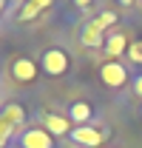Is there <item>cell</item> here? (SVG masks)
Listing matches in <instances>:
<instances>
[{
	"mask_svg": "<svg viewBox=\"0 0 142 148\" xmlns=\"http://www.w3.org/2000/svg\"><path fill=\"white\" fill-rule=\"evenodd\" d=\"M29 114L23 108V103H6L0 108V148H6L12 143V137H17L26 128Z\"/></svg>",
	"mask_w": 142,
	"mask_h": 148,
	"instance_id": "obj_1",
	"label": "cell"
},
{
	"mask_svg": "<svg viewBox=\"0 0 142 148\" xmlns=\"http://www.w3.org/2000/svg\"><path fill=\"white\" fill-rule=\"evenodd\" d=\"M40 71L46 74V77H66L71 71V54L66 49H60V46H48V49H43L40 51Z\"/></svg>",
	"mask_w": 142,
	"mask_h": 148,
	"instance_id": "obj_2",
	"label": "cell"
},
{
	"mask_svg": "<svg viewBox=\"0 0 142 148\" xmlns=\"http://www.w3.org/2000/svg\"><path fill=\"white\" fill-rule=\"evenodd\" d=\"M9 74H12V80L14 83H20V86H31V83H37V77H40V63L37 60H31V57L20 54L12 60V66H9Z\"/></svg>",
	"mask_w": 142,
	"mask_h": 148,
	"instance_id": "obj_3",
	"label": "cell"
},
{
	"mask_svg": "<svg viewBox=\"0 0 142 148\" xmlns=\"http://www.w3.org/2000/svg\"><path fill=\"white\" fill-rule=\"evenodd\" d=\"M14 140H17V148H57L54 137L43 125H26Z\"/></svg>",
	"mask_w": 142,
	"mask_h": 148,
	"instance_id": "obj_4",
	"label": "cell"
},
{
	"mask_svg": "<svg viewBox=\"0 0 142 148\" xmlns=\"http://www.w3.org/2000/svg\"><path fill=\"white\" fill-rule=\"evenodd\" d=\"M108 137H111V131L105 125H100V128L97 125H80V128H74L68 134V140L74 145H85V148H100Z\"/></svg>",
	"mask_w": 142,
	"mask_h": 148,
	"instance_id": "obj_5",
	"label": "cell"
},
{
	"mask_svg": "<svg viewBox=\"0 0 142 148\" xmlns=\"http://www.w3.org/2000/svg\"><path fill=\"white\" fill-rule=\"evenodd\" d=\"M40 125L51 134L54 140L57 137H68L71 131H74V125H71V120L66 117V114H57V111H40Z\"/></svg>",
	"mask_w": 142,
	"mask_h": 148,
	"instance_id": "obj_6",
	"label": "cell"
},
{
	"mask_svg": "<svg viewBox=\"0 0 142 148\" xmlns=\"http://www.w3.org/2000/svg\"><path fill=\"white\" fill-rule=\"evenodd\" d=\"M100 80L105 83L108 88H122L125 83L131 80V74H128V69H125L119 60H105L100 66Z\"/></svg>",
	"mask_w": 142,
	"mask_h": 148,
	"instance_id": "obj_7",
	"label": "cell"
},
{
	"mask_svg": "<svg viewBox=\"0 0 142 148\" xmlns=\"http://www.w3.org/2000/svg\"><path fill=\"white\" fill-rule=\"evenodd\" d=\"M66 117L71 120V125H74V128L88 125L91 120H94V106H91V103H85V100H77V103H71V106H68Z\"/></svg>",
	"mask_w": 142,
	"mask_h": 148,
	"instance_id": "obj_8",
	"label": "cell"
},
{
	"mask_svg": "<svg viewBox=\"0 0 142 148\" xmlns=\"http://www.w3.org/2000/svg\"><path fill=\"white\" fill-rule=\"evenodd\" d=\"M128 46H131L128 34H122V32H108V34H105V46H102V51L108 54V60H117V57H122L125 51H128Z\"/></svg>",
	"mask_w": 142,
	"mask_h": 148,
	"instance_id": "obj_9",
	"label": "cell"
},
{
	"mask_svg": "<svg viewBox=\"0 0 142 148\" xmlns=\"http://www.w3.org/2000/svg\"><path fill=\"white\" fill-rule=\"evenodd\" d=\"M51 3H54V0H26V3L20 6V12H17V20H20V23H31V20L40 17Z\"/></svg>",
	"mask_w": 142,
	"mask_h": 148,
	"instance_id": "obj_10",
	"label": "cell"
},
{
	"mask_svg": "<svg viewBox=\"0 0 142 148\" xmlns=\"http://www.w3.org/2000/svg\"><path fill=\"white\" fill-rule=\"evenodd\" d=\"M80 40H83V46H88V49H102L105 46V34L94 26V23H85L83 26V32H80Z\"/></svg>",
	"mask_w": 142,
	"mask_h": 148,
	"instance_id": "obj_11",
	"label": "cell"
},
{
	"mask_svg": "<svg viewBox=\"0 0 142 148\" xmlns=\"http://www.w3.org/2000/svg\"><path fill=\"white\" fill-rule=\"evenodd\" d=\"M117 20H119V14H114V12H100L97 17H91V23L102 32V34H108V32H114V26H117Z\"/></svg>",
	"mask_w": 142,
	"mask_h": 148,
	"instance_id": "obj_12",
	"label": "cell"
},
{
	"mask_svg": "<svg viewBox=\"0 0 142 148\" xmlns=\"http://www.w3.org/2000/svg\"><path fill=\"white\" fill-rule=\"evenodd\" d=\"M125 57H128L134 66H142V40H131V46H128Z\"/></svg>",
	"mask_w": 142,
	"mask_h": 148,
	"instance_id": "obj_13",
	"label": "cell"
},
{
	"mask_svg": "<svg viewBox=\"0 0 142 148\" xmlns=\"http://www.w3.org/2000/svg\"><path fill=\"white\" fill-rule=\"evenodd\" d=\"M131 88H134V94H137V97H142V74H137V77L131 80Z\"/></svg>",
	"mask_w": 142,
	"mask_h": 148,
	"instance_id": "obj_14",
	"label": "cell"
},
{
	"mask_svg": "<svg viewBox=\"0 0 142 148\" xmlns=\"http://www.w3.org/2000/svg\"><path fill=\"white\" fill-rule=\"evenodd\" d=\"M91 3H94V0H74V6H77V9H83V12L91 9Z\"/></svg>",
	"mask_w": 142,
	"mask_h": 148,
	"instance_id": "obj_15",
	"label": "cell"
},
{
	"mask_svg": "<svg viewBox=\"0 0 142 148\" xmlns=\"http://www.w3.org/2000/svg\"><path fill=\"white\" fill-rule=\"evenodd\" d=\"M117 3H119V6H125V9H131V6H134L137 0H117Z\"/></svg>",
	"mask_w": 142,
	"mask_h": 148,
	"instance_id": "obj_16",
	"label": "cell"
},
{
	"mask_svg": "<svg viewBox=\"0 0 142 148\" xmlns=\"http://www.w3.org/2000/svg\"><path fill=\"white\" fill-rule=\"evenodd\" d=\"M9 9V0H0V17H3V12Z\"/></svg>",
	"mask_w": 142,
	"mask_h": 148,
	"instance_id": "obj_17",
	"label": "cell"
},
{
	"mask_svg": "<svg viewBox=\"0 0 142 148\" xmlns=\"http://www.w3.org/2000/svg\"><path fill=\"white\" fill-rule=\"evenodd\" d=\"M139 120H142V106H139Z\"/></svg>",
	"mask_w": 142,
	"mask_h": 148,
	"instance_id": "obj_18",
	"label": "cell"
},
{
	"mask_svg": "<svg viewBox=\"0 0 142 148\" xmlns=\"http://www.w3.org/2000/svg\"><path fill=\"white\" fill-rule=\"evenodd\" d=\"M139 3H142V0H139Z\"/></svg>",
	"mask_w": 142,
	"mask_h": 148,
	"instance_id": "obj_19",
	"label": "cell"
}]
</instances>
